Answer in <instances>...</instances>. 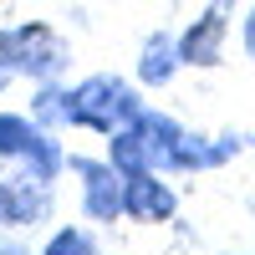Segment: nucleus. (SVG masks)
I'll return each instance as SVG.
<instances>
[{"instance_id": "f257e3e1", "label": "nucleus", "mask_w": 255, "mask_h": 255, "mask_svg": "<svg viewBox=\"0 0 255 255\" xmlns=\"http://www.w3.org/2000/svg\"><path fill=\"white\" fill-rule=\"evenodd\" d=\"M143 113L138 92L128 87L123 77H87L67 92V123H82V128H97V133H123L128 123Z\"/></svg>"}, {"instance_id": "f03ea898", "label": "nucleus", "mask_w": 255, "mask_h": 255, "mask_svg": "<svg viewBox=\"0 0 255 255\" xmlns=\"http://www.w3.org/2000/svg\"><path fill=\"white\" fill-rule=\"evenodd\" d=\"M0 61H5L10 72H20V77L56 82L61 72L72 67V51H67V41H61L56 31H46V26H36V20H26V26L0 31Z\"/></svg>"}, {"instance_id": "7ed1b4c3", "label": "nucleus", "mask_w": 255, "mask_h": 255, "mask_svg": "<svg viewBox=\"0 0 255 255\" xmlns=\"http://www.w3.org/2000/svg\"><path fill=\"white\" fill-rule=\"evenodd\" d=\"M0 158L26 163L31 174L46 179V184H56V174H61V148H56V138L46 133V128H36L31 118H15V113H0Z\"/></svg>"}, {"instance_id": "20e7f679", "label": "nucleus", "mask_w": 255, "mask_h": 255, "mask_svg": "<svg viewBox=\"0 0 255 255\" xmlns=\"http://www.w3.org/2000/svg\"><path fill=\"white\" fill-rule=\"evenodd\" d=\"M46 209H51L46 179H36L31 168H20V174H0V225L46 220Z\"/></svg>"}, {"instance_id": "39448f33", "label": "nucleus", "mask_w": 255, "mask_h": 255, "mask_svg": "<svg viewBox=\"0 0 255 255\" xmlns=\"http://www.w3.org/2000/svg\"><path fill=\"white\" fill-rule=\"evenodd\" d=\"M230 0H215L194 26H189L179 36V56H184V67H220V56H225V31H230Z\"/></svg>"}, {"instance_id": "423d86ee", "label": "nucleus", "mask_w": 255, "mask_h": 255, "mask_svg": "<svg viewBox=\"0 0 255 255\" xmlns=\"http://www.w3.org/2000/svg\"><path fill=\"white\" fill-rule=\"evenodd\" d=\"M72 174L87 179V215L92 220H118L123 215V174L113 163H92V158H72Z\"/></svg>"}, {"instance_id": "0eeeda50", "label": "nucleus", "mask_w": 255, "mask_h": 255, "mask_svg": "<svg viewBox=\"0 0 255 255\" xmlns=\"http://www.w3.org/2000/svg\"><path fill=\"white\" fill-rule=\"evenodd\" d=\"M123 215H133L143 225H158L174 215V189L158 184L153 174H138V179H123Z\"/></svg>"}, {"instance_id": "6e6552de", "label": "nucleus", "mask_w": 255, "mask_h": 255, "mask_svg": "<svg viewBox=\"0 0 255 255\" xmlns=\"http://www.w3.org/2000/svg\"><path fill=\"white\" fill-rule=\"evenodd\" d=\"M235 148H240V138H179L174 143V153L163 158V168H220L225 158H235Z\"/></svg>"}, {"instance_id": "1a4fd4ad", "label": "nucleus", "mask_w": 255, "mask_h": 255, "mask_svg": "<svg viewBox=\"0 0 255 255\" xmlns=\"http://www.w3.org/2000/svg\"><path fill=\"white\" fill-rule=\"evenodd\" d=\"M179 67H184V56H179V41H174V36L153 31V36L143 41V51H138V77L148 82V87H163Z\"/></svg>"}, {"instance_id": "9d476101", "label": "nucleus", "mask_w": 255, "mask_h": 255, "mask_svg": "<svg viewBox=\"0 0 255 255\" xmlns=\"http://www.w3.org/2000/svg\"><path fill=\"white\" fill-rule=\"evenodd\" d=\"M113 168L123 179H138V174H153V163H148V143L133 133V128H123L113 133Z\"/></svg>"}, {"instance_id": "9b49d317", "label": "nucleus", "mask_w": 255, "mask_h": 255, "mask_svg": "<svg viewBox=\"0 0 255 255\" xmlns=\"http://www.w3.org/2000/svg\"><path fill=\"white\" fill-rule=\"evenodd\" d=\"M51 255H92L97 250V240L87 235V230H61V235H51V245H46Z\"/></svg>"}, {"instance_id": "f8f14e48", "label": "nucleus", "mask_w": 255, "mask_h": 255, "mask_svg": "<svg viewBox=\"0 0 255 255\" xmlns=\"http://www.w3.org/2000/svg\"><path fill=\"white\" fill-rule=\"evenodd\" d=\"M36 118L46 123V128H56V123H67V92H56V87H46L36 97Z\"/></svg>"}, {"instance_id": "ddd939ff", "label": "nucleus", "mask_w": 255, "mask_h": 255, "mask_svg": "<svg viewBox=\"0 0 255 255\" xmlns=\"http://www.w3.org/2000/svg\"><path fill=\"white\" fill-rule=\"evenodd\" d=\"M240 41H245V56H255V10L245 15V31H240Z\"/></svg>"}, {"instance_id": "4468645a", "label": "nucleus", "mask_w": 255, "mask_h": 255, "mask_svg": "<svg viewBox=\"0 0 255 255\" xmlns=\"http://www.w3.org/2000/svg\"><path fill=\"white\" fill-rule=\"evenodd\" d=\"M10 250H15V245H10V240H0V255H10Z\"/></svg>"}]
</instances>
